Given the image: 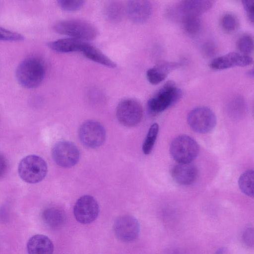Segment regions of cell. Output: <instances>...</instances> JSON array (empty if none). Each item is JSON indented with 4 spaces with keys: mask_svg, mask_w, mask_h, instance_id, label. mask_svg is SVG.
<instances>
[{
    "mask_svg": "<svg viewBox=\"0 0 254 254\" xmlns=\"http://www.w3.org/2000/svg\"><path fill=\"white\" fill-rule=\"evenodd\" d=\"M99 206L96 200L91 195L81 196L76 201L73 208L76 220L83 224H89L98 217Z\"/></svg>",
    "mask_w": 254,
    "mask_h": 254,
    "instance_id": "10",
    "label": "cell"
},
{
    "mask_svg": "<svg viewBox=\"0 0 254 254\" xmlns=\"http://www.w3.org/2000/svg\"><path fill=\"white\" fill-rule=\"evenodd\" d=\"M7 170V163L5 158L0 153V177L3 176Z\"/></svg>",
    "mask_w": 254,
    "mask_h": 254,
    "instance_id": "32",
    "label": "cell"
},
{
    "mask_svg": "<svg viewBox=\"0 0 254 254\" xmlns=\"http://www.w3.org/2000/svg\"><path fill=\"white\" fill-rule=\"evenodd\" d=\"M214 1L209 0H183L174 8L175 12L180 17L184 16H199L210 9Z\"/></svg>",
    "mask_w": 254,
    "mask_h": 254,
    "instance_id": "13",
    "label": "cell"
},
{
    "mask_svg": "<svg viewBox=\"0 0 254 254\" xmlns=\"http://www.w3.org/2000/svg\"><path fill=\"white\" fill-rule=\"evenodd\" d=\"M170 151L172 157L178 163H190L197 156L199 146L191 137L181 135L172 140Z\"/></svg>",
    "mask_w": 254,
    "mask_h": 254,
    "instance_id": "5",
    "label": "cell"
},
{
    "mask_svg": "<svg viewBox=\"0 0 254 254\" xmlns=\"http://www.w3.org/2000/svg\"><path fill=\"white\" fill-rule=\"evenodd\" d=\"M104 13L108 20L111 22L120 21L123 15V6L119 1H109L104 8Z\"/></svg>",
    "mask_w": 254,
    "mask_h": 254,
    "instance_id": "22",
    "label": "cell"
},
{
    "mask_svg": "<svg viewBox=\"0 0 254 254\" xmlns=\"http://www.w3.org/2000/svg\"><path fill=\"white\" fill-rule=\"evenodd\" d=\"M84 41L73 38L59 39L48 43L53 51L60 53H68L80 51Z\"/></svg>",
    "mask_w": 254,
    "mask_h": 254,
    "instance_id": "20",
    "label": "cell"
},
{
    "mask_svg": "<svg viewBox=\"0 0 254 254\" xmlns=\"http://www.w3.org/2000/svg\"><path fill=\"white\" fill-rule=\"evenodd\" d=\"M57 33L81 41H91L97 36L96 28L81 20H66L57 22L53 26Z\"/></svg>",
    "mask_w": 254,
    "mask_h": 254,
    "instance_id": "2",
    "label": "cell"
},
{
    "mask_svg": "<svg viewBox=\"0 0 254 254\" xmlns=\"http://www.w3.org/2000/svg\"><path fill=\"white\" fill-rule=\"evenodd\" d=\"M113 231L119 240L124 242H130L138 238L139 224L133 216L125 215L119 217L115 221Z\"/></svg>",
    "mask_w": 254,
    "mask_h": 254,
    "instance_id": "11",
    "label": "cell"
},
{
    "mask_svg": "<svg viewBox=\"0 0 254 254\" xmlns=\"http://www.w3.org/2000/svg\"><path fill=\"white\" fill-rule=\"evenodd\" d=\"M54 245L46 236L37 234L31 237L27 243L28 254H53Z\"/></svg>",
    "mask_w": 254,
    "mask_h": 254,
    "instance_id": "17",
    "label": "cell"
},
{
    "mask_svg": "<svg viewBox=\"0 0 254 254\" xmlns=\"http://www.w3.org/2000/svg\"><path fill=\"white\" fill-rule=\"evenodd\" d=\"M238 49L245 55L252 53L254 50V40L253 37L245 34L239 38L237 41Z\"/></svg>",
    "mask_w": 254,
    "mask_h": 254,
    "instance_id": "26",
    "label": "cell"
},
{
    "mask_svg": "<svg viewBox=\"0 0 254 254\" xmlns=\"http://www.w3.org/2000/svg\"><path fill=\"white\" fill-rule=\"evenodd\" d=\"M126 10L130 20L141 24L149 18L152 13V5L148 0H132L128 1Z\"/></svg>",
    "mask_w": 254,
    "mask_h": 254,
    "instance_id": "14",
    "label": "cell"
},
{
    "mask_svg": "<svg viewBox=\"0 0 254 254\" xmlns=\"http://www.w3.org/2000/svg\"><path fill=\"white\" fill-rule=\"evenodd\" d=\"M78 135L82 143L91 148L100 147L106 139L105 128L100 123L93 120L84 122L79 128Z\"/></svg>",
    "mask_w": 254,
    "mask_h": 254,
    "instance_id": "9",
    "label": "cell"
},
{
    "mask_svg": "<svg viewBox=\"0 0 254 254\" xmlns=\"http://www.w3.org/2000/svg\"><path fill=\"white\" fill-rule=\"evenodd\" d=\"M52 155L58 165L67 168L75 166L80 158L77 147L73 142L67 140L56 143L52 148Z\"/></svg>",
    "mask_w": 254,
    "mask_h": 254,
    "instance_id": "8",
    "label": "cell"
},
{
    "mask_svg": "<svg viewBox=\"0 0 254 254\" xmlns=\"http://www.w3.org/2000/svg\"><path fill=\"white\" fill-rule=\"evenodd\" d=\"M79 52L88 59L109 68H115L116 64L95 47L84 42Z\"/></svg>",
    "mask_w": 254,
    "mask_h": 254,
    "instance_id": "18",
    "label": "cell"
},
{
    "mask_svg": "<svg viewBox=\"0 0 254 254\" xmlns=\"http://www.w3.org/2000/svg\"><path fill=\"white\" fill-rule=\"evenodd\" d=\"M42 218L44 223L54 230L61 229L65 220L64 212L60 209L55 207L45 209L42 212Z\"/></svg>",
    "mask_w": 254,
    "mask_h": 254,
    "instance_id": "19",
    "label": "cell"
},
{
    "mask_svg": "<svg viewBox=\"0 0 254 254\" xmlns=\"http://www.w3.org/2000/svg\"><path fill=\"white\" fill-rule=\"evenodd\" d=\"M23 36L17 33L0 27V40L16 41L22 40Z\"/></svg>",
    "mask_w": 254,
    "mask_h": 254,
    "instance_id": "28",
    "label": "cell"
},
{
    "mask_svg": "<svg viewBox=\"0 0 254 254\" xmlns=\"http://www.w3.org/2000/svg\"><path fill=\"white\" fill-rule=\"evenodd\" d=\"M182 90L174 82L168 81L165 83L147 102V108L152 115L161 113L181 97Z\"/></svg>",
    "mask_w": 254,
    "mask_h": 254,
    "instance_id": "3",
    "label": "cell"
},
{
    "mask_svg": "<svg viewBox=\"0 0 254 254\" xmlns=\"http://www.w3.org/2000/svg\"><path fill=\"white\" fill-rule=\"evenodd\" d=\"M197 168L190 163H179L175 165L172 170L173 179L182 185H190L197 179Z\"/></svg>",
    "mask_w": 254,
    "mask_h": 254,
    "instance_id": "15",
    "label": "cell"
},
{
    "mask_svg": "<svg viewBox=\"0 0 254 254\" xmlns=\"http://www.w3.org/2000/svg\"><path fill=\"white\" fill-rule=\"evenodd\" d=\"M57 2L62 9L67 11L77 10L84 3V1L79 0H59Z\"/></svg>",
    "mask_w": 254,
    "mask_h": 254,
    "instance_id": "27",
    "label": "cell"
},
{
    "mask_svg": "<svg viewBox=\"0 0 254 254\" xmlns=\"http://www.w3.org/2000/svg\"><path fill=\"white\" fill-rule=\"evenodd\" d=\"M45 72V65L42 60L37 57H29L19 64L16 70V76L22 86L33 88L42 82Z\"/></svg>",
    "mask_w": 254,
    "mask_h": 254,
    "instance_id": "1",
    "label": "cell"
},
{
    "mask_svg": "<svg viewBox=\"0 0 254 254\" xmlns=\"http://www.w3.org/2000/svg\"><path fill=\"white\" fill-rule=\"evenodd\" d=\"M180 65V63H178L161 62L147 71V79L151 84H158L165 79L169 73Z\"/></svg>",
    "mask_w": 254,
    "mask_h": 254,
    "instance_id": "16",
    "label": "cell"
},
{
    "mask_svg": "<svg viewBox=\"0 0 254 254\" xmlns=\"http://www.w3.org/2000/svg\"><path fill=\"white\" fill-rule=\"evenodd\" d=\"M239 20L237 17L232 13H226L220 20V25L225 32L231 33L235 32L239 27Z\"/></svg>",
    "mask_w": 254,
    "mask_h": 254,
    "instance_id": "25",
    "label": "cell"
},
{
    "mask_svg": "<svg viewBox=\"0 0 254 254\" xmlns=\"http://www.w3.org/2000/svg\"><path fill=\"white\" fill-rule=\"evenodd\" d=\"M246 75H247V76H248L250 78L253 77V76H254L253 70L250 69V70L247 71L246 72Z\"/></svg>",
    "mask_w": 254,
    "mask_h": 254,
    "instance_id": "33",
    "label": "cell"
},
{
    "mask_svg": "<svg viewBox=\"0 0 254 254\" xmlns=\"http://www.w3.org/2000/svg\"><path fill=\"white\" fill-rule=\"evenodd\" d=\"M253 170L243 173L239 179V187L241 191L250 197L254 196V173Z\"/></svg>",
    "mask_w": 254,
    "mask_h": 254,
    "instance_id": "21",
    "label": "cell"
},
{
    "mask_svg": "<svg viewBox=\"0 0 254 254\" xmlns=\"http://www.w3.org/2000/svg\"><path fill=\"white\" fill-rule=\"evenodd\" d=\"M202 51L206 56L210 57L215 54L216 49L212 43H207L203 46Z\"/></svg>",
    "mask_w": 254,
    "mask_h": 254,
    "instance_id": "30",
    "label": "cell"
},
{
    "mask_svg": "<svg viewBox=\"0 0 254 254\" xmlns=\"http://www.w3.org/2000/svg\"><path fill=\"white\" fill-rule=\"evenodd\" d=\"M159 131V126L153 124L150 127L142 145V151L145 154H149L152 151Z\"/></svg>",
    "mask_w": 254,
    "mask_h": 254,
    "instance_id": "24",
    "label": "cell"
},
{
    "mask_svg": "<svg viewBox=\"0 0 254 254\" xmlns=\"http://www.w3.org/2000/svg\"><path fill=\"white\" fill-rule=\"evenodd\" d=\"M143 114L141 105L133 99H126L121 101L117 106V118L123 125L132 127L141 121Z\"/></svg>",
    "mask_w": 254,
    "mask_h": 254,
    "instance_id": "7",
    "label": "cell"
},
{
    "mask_svg": "<svg viewBox=\"0 0 254 254\" xmlns=\"http://www.w3.org/2000/svg\"><path fill=\"white\" fill-rule=\"evenodd\" d=\"M253 58L236 52H230L215 58L210 63V67L216 70L229 68L234 66H245L253 63Z\"/></svg>",
    "mask_w": 254,
    "mask_h": 254,
    "instance_id": "12",
    "label": "cell"
},
{
    "mask_svg": "<svg viewBox=\"0 0 254 254\" xmlns=\"http://www.w3.org/2000/svg\"><path fill=\"white\" fill-rule=\"evenodd\" d=\"M183 28L188 34L194 35L198 33L201 28L199 16H184L181 17Z\"/></svg>",
    "mask_w": 254,
    "mask_h": 254,
    "instance_id": "23",
    "label": "cell"
},
{
    "mask_svg": "<svg viewBox=\"0 0 254 254\" xmlns=\"http://www.w3.org/2000/svg\"><path fill=\"white\" fill-rule=\"evenodd\" d=\"M187 121L192 130L199 133H205L215 127L216 117L210 109L201 106L190 111L187 117Z\"/></svg>",
    "mask_w": 254,
    "mask_h": 254,
    "instance_id": "6",
    "label": "cell"
},
{
    "mask_svg": "<svg viewBox=\"0 0 254 254\" xmlns=\"http://www.w3.org/2000/svg\"><path fill=\"white\" fill-rule=\"evenodd\" d=\"M224 250L221 249L219 250L215 254H222L223 253Z\"/></svg>",
    "mask_w": 254,
    "mask_h": 254,
    "instance_id": "34",
    "label": "cell"
},
{
    "mask_svg": "<svg viewBox=\"0 0 254 254\" xmlns=\"http://www.w3.org/2000/svg\"><path fill=\"white\" fill-rule=\"evenodd\" d=\"M244 240L248 246H253L254 232L253 229L249 228L246 230L244 234Z\"/></svg>",
    "mask_w": 254,
    "mask_h": 254,
    "instance_id": "31",
    "label": "cell"
},
{
    "mask_svg": "<svg viewBox=\"0 0 254 254\" xmlns=\"http://www.w3.org/2000/svg\"><path fill=\"white\" fill-rule=\"evenodd\" d=\"M48 166L46 161L40 156L29 155L22 158L18 166L19 177L29 184H36L46 177Z\"/></svg>",
    "mask_w": 254,
    "mask_h": 254,
    "instance_id": "4",
    "label": "cell"
},
{
    "mask_svg": "<svg viewBox=\"0 0 254 254\" xmlns=\"http://www.w3.org/2000/svg\"><path fill=\"white\" fill-rule=\"evenodd\" d=\"M244 10L252 23L254 22V2L252 0H245L242 1Z\"/></svg>",
    "mask_w": 254,
    "mask_h": 254,
    "instance_id": "29",
    "label": "cell"
}]
</instances>
